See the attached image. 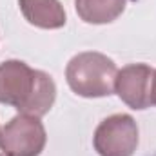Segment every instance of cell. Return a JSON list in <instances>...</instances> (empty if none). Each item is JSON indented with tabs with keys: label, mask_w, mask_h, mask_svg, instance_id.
I'll return each mask as SVG.
<instances>
[{
	"label": "cell",
	"mask_w": 156,
	"mask_h": 156,
	"mask_svg": "<svg viewBox=\"0 0 156 156\" xmlns=\"http://www.w3.org/2000/svg\"><path fill=\"white\" fill-rule=\"evenodd\" d=\"M127 0H75V9L85 24H111L123 13Z\"/></svg>",
	"instance_id": "7"
},
{
	"label": "cell",
	"mask_w": 156,
	"mask_h": 156,
	"mask_svg": "<svg viewBox=\"0 0 156 156\" xmlns=\"http://www.w3.org/2000/svg\"><path fill=\"white\" fill-rule=\"evenodd\" d=\"M45 142L44 123L31 115H16L0 133V151L5 156H40Z\"/></svg>",
	"instance_id": "3"
},
{
	"label": "cell",
	"mask_w": 156,
	"mask_h": 156,
	"mask_svg": "<svg viewBox=\"0 0 156 156\" xmlns=\"http://www.w3.org/2000/svg\"><path fill=\"white\" fill-rule=\"evenodd\" d=\"M55 100L56 85L47 73L29 67L22 60L0 64V104L40 118L51 111Z\"/></svg>",
	"instance_id": "1"
},
{
	"label": "cell",
	"mask_w": 156,
	"mask_h": 156,
	"mask_svg": "<svg viewBox=\"0 0 156 156\" xmlns=\"http://www.w3.org/2000/svg\"><path fill=\"white\" fill-rule=\"evenodd\" d=\"M24 18L40 29H60L67 16L60 0H18Z\"/></svg>",
	"instance_id": "6"
},
{
	"label": "cell",
	"mask_w": 156,
	"mask_h": 156,
	"mask_svg": "<svg viewBox=\"0 0 156 156\" xmlns=\"http://www.w3.org/2000/svg\"><path fill=\"white\" fill-rule=\"evenodd\" d=\"M0 133H2V131H0Z\"/></svg>",
	"instance_id": "9"
},
{
	"label": "cell",
	"mask_w": 156,
	"mask_h": 156,
	"mask_svg": "<svg viewBox=\"0 0 156 156\" xmlns=\"http://www.w3.org/2000/svg\"><path fill=\"white\" fill-rule=\"evenodd\" d=\"M100 156H133L138 147V125L131 115L118 113L102 120L93 136Z\"/></svg>",
	"instance_id": "4"
},
{
	"label": "cell",
	"mask_w": 156,
	"mask_h": 156,
	"mask_svg": "<svg viewBox=\"0 0 156 156\" xmlns=\"http://www.w3.org/2000/svg\"><path fill=\"white\" fill-rule=\"evenodd\" d=\"M116 75V64L96 51H85L73 56L66 67V80L71 91L83 98L113 94Z\"/></svg>",
	"instance_id": "2"
},
{
	"label": "cell",
	"mask_w": 156,
	"mask_h": 156,
	"mask_svg": "<svg viewBox=\"0 0 156 156\" xmlns=\"http://www.w3.org/2000/svg\"><path fill=\"white\" fill-rule=\"evenodd\" d=\"M115 91L131 109L144 111L156 105V69L147 64H131L118 71Z\"/></svg>",
	"instance_id": "5"
},
{
	"label": "cell",
	"mask_w": 156,
	"mask_h": 156,
	"mask_svg": "<svg viewBox=\"0 0 156 156\" xmlns=\"http://www.w3.org/2000/svg\"><path fill=\"white\" fill-rule=\"evenodd\" d=\"M0 156H5V154H4V153H2V154H0Z\"/></svg>",
	"instance_id": "8"
}]
</instances>
